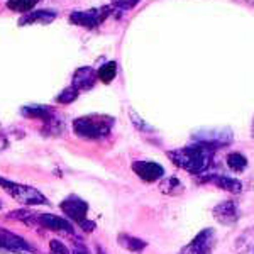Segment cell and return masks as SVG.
<instances>
[{"label":"cell","mask_w":254,"mask_h":254,"mask_svg":"<svg viewBox=\"0 0 254 254\" xmlns=\"http://www.w3.org/2000/svg\"><path fill=\"white\" fill-rule=\"evenodd\" d=\"M69 253H71V254H90L87 246H85V244H80V243H76L75 246H73V249H71Z\"/></svg>","instance_id":"24"},{"label":"cell","mask_w":254,"mask_h":254,"mask_svg":"<svg viewBox=\"0 0 254 254\" xmlns=\"http://www.w3.org/2000/svg\"><path fill=\"white\" fill-rule=\"evenodd\" d=\"M227 166L234 173H243L248 168V158L243 153H231L227 154Z\"/></svg>","instance_id":"18"},{"label":"cell","mask_w":254,"mask_h":254,"mask_svg":"<svg viewBox=\"0 0 254 254\" xmlns=\"http://www.w3.org/2000/svg\"><path fill=\"white\" fill-rule=\"evenodd\" d=\"M97 71L90 66H83L78 68L73 75V81H71V87H75L78 92H83V90H90L95 85L97 81Z\"/></svg>","instance_id":"12"},{"label":"cell","mask_w":254,"mask_h":254,"mask_svg":"<svg viewBox=\"0 0 254 254\" xmlns=\"http://www.w3.org/2000/svg\"><path fill=\"white\" fill-rule=\"evenodd\" d=\"M60 207H61V210H63V214L66 215V219L69 220V222H75V224L81 225V229L87 231V232L95 229V224L87 219L88 203L85 202L83 198H80V196H76V195H69L63 200V202H61Z\"/></svg>","instance_id":"4"},{"label":"cell","mask_w":254,"mask_h":254,"mask_svg":"<svg viewBox=\"0 0 254 254\" xmlns=\"http://www.w3.org/2000/svg\"><path fill=\"white\" fill-rule=\"evenodd\" d=\"M119 244L124 249L130 253H142L146 249L147 243L144 239H139L136 236H129V234H121L119 236Z\"/></svg>","instance_id":"15"},{"label":"cell","mask_w":254,"mask_h":254,"mask_svg":"<svg viewBox=\"0 0 254 254\" xmlns=\"http://www.w3.org/2000/svg\"><path fill=\"white\" fill-rule=\"evenodd\" d=\"M114 119L109 116H83L73 121V130L81 139H90V141H98V139L107 137L112 130Z\"/></svg>","instance_id":"2"},{"label":"cell","mask_w":254,"mask_h":254,"mask_svg":"<svg viewBox=\"0 0 254 254\" xmlns=\"http://www.w3.org/2000/svg\"><path fill=\"white\" fill-rule=\"evenodd\" d=\"M97 254H107V251H105L104 248H100V246H98V248H97Z\"/></svg>","instance_id":"25"},{"label":"cell","mask_w":254,"mask_h":254,"mask_svg":"<svg viewBox=\"0 0 254 254\" xmlns=\"http://www.w3.org/2000/svg\"><path fill=\"white\" fill-rule=\"evenodd\" d=\"M38 0H9L7 7L14 12H29L31 9H34Z\"/></svg>","instance_id":"19"},{"label":"cell","mask_w":254,"mask_h":254,"mask_svg":"<svg viewBox=\"0 0 254 254\" xmlns=\"http://www.w3.org/2000/svg\"><path fill=\"white\" fill-rule=\"evenodd\" d=\"M22 116L31 119H41V121H44L48 124L51 119L56 117V114L53 112V109L43 107V105H27V107H22Z\"/></svg>","instance_id":"14"},{"label":"cell","mask_w":254,"mask_h":254,"mask_svg":"<svg viewBox=\"0 0 254 254\" xmlns=\"http://www.w3.org/2000/svg\"><path fill=\"white\" fill-rule=\"evenodd\" d=\"M112 12H114L112 5H105L100 7V9H90L83 12H73L69 15V22L75 24V26L85 27V29H95Z\"/></svg>","instance_id":"5"},{"label":"cell","mask_w":254,"mask_h":254,"mask_svg":"<svg viewBox=\"0 0 254 254\" xmlns=\"http://www.w3.org/2000/svg\"><path fill=\"white\" fill-rule=\"evenodd\" d=\"M78 95H80L78 90L69 85L68 88H64L63 92L56 97V102H58V104H71V102H75L76 98H78Z\"/></svg>","instance_id":"20"},{"label":"cell","mask_w":254,"mask_h":254,"mask_svg":"<svg viewBox=\"0 0 254 254\" xmlns=\"http://www.w3.org/2000/svg\"><path fill=\"white\" fill-rule=\"evenodd\" d=\"M38 222L53 232H61V234H71V236L75 232L73 224L69 222L66 217H60L55 214H43L38 217Z\"/></svg>","instance_id":"11"},{"label":"cell","mask_w":254,"mask_h":254,"mask_svg":"<svg viewBox=\"0 0 254 254\" xmlns=\"http://www.w3.org/2000/svg\"><path fill=\"white\" fill-rule=\"evenodd\" d=\"M251 136L254 137V119H253V124H251Z\"/></svg>","instance_id":"26"},{"label":"cell","mask_w":254,"mask_h":254,"mask_svg":"<svg viewBox=\"0 0 254 254\" xmlns=\"http://www.w3.org/2000/svg\"><path fill=\"white\" fill-rule=\"evenodd\" d=\"M116 76H117V63L116 61H109V63L102 64L97 71V78L105 85L110 83Z\"/></svg>","instance_id":"17"},{"label":"cell","mask_w":254,"mask_h":254,"mask_svg":"<svg viewBox=\"0 0 254 254\" xmlns=\"http://www.w3.org/2000/svg\"><path fill=\"white\" fill-rule=\"evenodd\" d=\"M212 215L214 219L217 220L219 224L222 225H236L239 222V217H241V212H239V207L234 200H224V202L217 203L212 210Z\"/></svg>","instance_id":"9"},{"label":"cell","mask_w":254,"mask_h":254,"mask_svg":"<svg viewBox=\"0 0 254 254\" xmlns=\"http://www.w3.org/2000/svg\"><path fill=\"white\" fill-rule=\"evenodd\" d=\"M49 254H71V253H69V249L61 241L53 239L49 243Z\"/></svg>","instance_id":"23"},{"label":"cell","mask_w":254,"mask_h":254,"mask_svg":"<svg viewBox=\"0 0 254 254\" xmlns=\"http://www.w3.org/2000/svg\"><path fill=\"white\" fill-rule=\"evenodd\" d=\"M141 0H112V7L117 10H129L134 9Z\"/></svg>","instance_id":"22"},{"label":"cell","mask_w":254,"mask_h":254,"mask_svg":"<svg viewBox=\"0 0 254 254\" xmlns=\"http://www.w3.org/2000/svg\"><path fill=\"white\" fill-rule=\"evenodd\" d=\"M55 12H49V10H38V12H31V14L24 15L20 19V26H26V24H34V22H41V24H48L51 20H55Z\"/></svg>","instance_id":"16"},{"label":"cell","mask_w":254,"mask_h":254,"mask_svg":"<svg viewBox=\"0 0 254 254\" xmlns=\"http://www.w3.org/2000/svg\"><path fill=\"white\" fill-rule=\"evenodd\" d=\"M232 142V130L231 129H205L200 130L193 136V144L205 146L208 149L215 151L219 147L229 146Z\"/></svg>","instance_id":"6"},{"label":"cell","mask_w":254,"mask_h":254,"mask_svg":"<svg viewBox=\"0 0 254 254\" xmlns=\"http://www.w3.org/2000/svg\"><path fill=\"white\" fill-rule=\"evenodd\" d=\"M132 171L146 183L159 182L165 176V168L154 161H134Z\"/></svg>","instance_id":"10"},{"label":"cell","mask_w":254,"mask_h":254,"mask_svg":"<svg viewBox=\"0 0 254 254\" xmlns=\"http://www.w3.org/2000/svg\"><path fill=\"white\" fill-rule=\"evenodd\" d=\"M215 151L208 149L205 146L193 144L187 147H180V149H173L168 153V158L175 163L178 168L188 171L191 175H203L208 168L212 166L214 161Z\"/></svg>","instance_id":"1"},{"label":"cell","mask_w":254,"mask_h":254,"mask_svg":"<svg viewBox=\"0 0 254 254\" xmlns=\"http://www.w3.org/2000/svg\"><path fill=\"white\" fill-rule=\"evenodd\" d=\"M215 246V231L207 227L200 231L178 254H210Z\"/></svg>","instance_id":"7"},{"label":"cell","mask_w":254,"mask_h":254,"mask_svg":"<svg viewBox=\"0 0 254 254\" xmlns=\"http://www.w3.org/2000/svg\"><path fill=\"white\" fill-rule=\"evenodd\" d=\"M9 217H15V219L22 220V222L26 224H34L38 222V214L36 212H31V210H19V212H12V214H9Z\"/></svg>","instance_id":"21"},{"label":"cell","mask_w":254,"mask_h":254,"mask_svg":"<svg viewBox=\"0 0 254 254\" xmlns=\"http://www.w3.org/2000/svg\"><path fill=\"white\" fill-rule=\"evenodd\" d=\"M0 208H2V202H0Z\"/></svg>","instance_id":"27"},{"label":"cell","mask_w":254,"mask_h":254,"mask_svg":"<svg viewBox=\"0 0 254 254\" xmlns=\"http://www.w3.org/2000/svg\"><path fill=\"white\" fill-rule=\"evenodd\" d=\"M0 249L14 254H36V249L24 237L14 234L5 227H0Z\"/></svg>","instance_id":"8"},{"label":"cell","mask_w":254,"mask_h":254,"mask_svg":"<svg viewBox=\"0 0 254 254\" xmlns=\"http://www.w3.org/2000/svg\"><path fill=\"white\" fill-rule=\"evenodd\" d=\"M203 182L212 183V185L219 187L220 190H225V191H229V193H241V191H243V183L236 178H231V176L208 175V176H203Z\"/></svg>","instance_id":"13"},{"label":"cell","mask_w":254,"mask_h":254,"mask_svg":"<svg viewBox=\"0 0 254 254\" xmlns=\"http://www.w3.org/2000/svg\"><path fill=\"white\" fill-rule=\"evenodd\" d=\"M0 188H3V191H7L12 198L17 200L22 205L34 207V205H44V203H48L46 196L41 193L39 190H36L34 187L12 182V180H7L3 176H0Z\"/></svg>","instance_id":"3"}]
</instances>
